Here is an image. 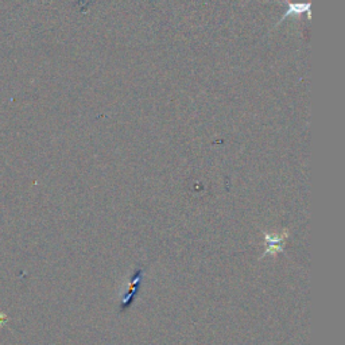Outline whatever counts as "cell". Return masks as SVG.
<instances>
[{"label":"cell","instance_id":"6da1fadb","mask_svg":"<svg viewBox=\"0 0 345 345\" xmlns=\"http://www.w3.org/2000/svg\"><path fill=\"white\" fill-rule=\"evenodd\" d=\"M288 2H294V0H288ZM305 2H309V0H305Z\"/></svg>","mask_w":345,"mask_h":345}]
</instances>
